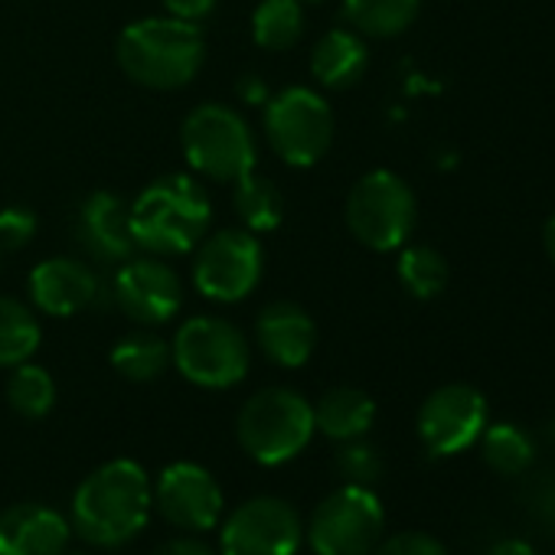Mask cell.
<instances>
[{
  "label": "cell",
  "mask_w": 555,
  "mask_h": 555,
  "mask_svg": "<svg viewBox=\"0 0 555 555\" xmlns=\"http://www.w3.org/2000/svg\"><path fill=\"white\" fill-rule=\"evenodd\" d=\"M164 11H167V17L199 24L216 11V0H164Z\"/></svg>",
  "instance_id": "32"
},
{
  "label": "cell",
  "mask_w": 555,
  "mask_h": 555,
  "mask_svg": "<svg viewBox=\"0 0 555 555\" xmlns=\"http://www.w3.org/2000/svg\"><path fill=\"white\" fill-rule=\"evenodd\" d=\"M376 422V402L353 386H337L327 389L318 405H314V425L331 438V441H353L363 438Z\"/></svg>",
  "instance_id": "20"
},
{
  "label": "cell",
  "mask_w": 555,
  "mask_h": 555,
  "mask_svg": "<svg viewBox=\"0 0 555 555\" xmlns=\"http://www.w3.org/2000/svg\"><path fill=\"white\" fill-rule=\"evenodd\" d=\"M337 467L340 474L347 477V483H363L370 487L373 480H379L383 474V457L373 444L353 438V441H344L340 454H337Z\"/></svg>",
  "instance_id": "29"
},
{
  "label": "cell",
  "mask_w": 555,
  "mask_h": 555,
  "mask_svg": "<svg viewBox=\"0 0 555 555\" xmlns=\"http://www.w3.org/2000/svg\"><path fill=\"white\" fill-rule=\"evenodd\" d=\"M383 529V500L363 483H344L314 506L305 539L318 555H370L379 545Z\"/></svg>",
  "instance_id": "7"
},
{
  "label": "cell",
  "mask_w": 555,
  "mask_h": 555,
  "mask_svg": "<svg viewBox=\"0 0 555 555\" xmlns=\"http://www.w3.org/2000/svg\"><path fill=\"white\" fill-rule=\"evenodd\" d=\"M154 506L164 513L167 522L199 535L219 526L225 500H222V487L206 467L193 461H173L170 467L160 470L154 483Z\"/></svg>",
  "instance_id": "14"
},
{
  "label": "cell",
  "mask_w": 555,
  "mask_h": 555,
  "mask_svg": "<svg viewBox=\"0 0 555 555\" xmlns=\"http://www.w3.org/2000/svg\"><path fill=\"white\" fill-rule=\"evenodd\" d=\"M415 193L392 170H373L360 177L347 196V225L373 251L402 248L415 229Z\"/></svg>",
  "instance_id": "9"
},
{
  "label": "cell",
  "mask_w": 555,
  "mask_h": 555,
  "mask_svg": "<svg viewBox=\"0 0 555 555\" xmlns=\"http://www.w3.org/2000/svg\"><path fill=\"white\" fill-rule=\"evenodd\" d=\"M115 305L144 327L167 324L180 314L183 308V282L180 274L160 258V255H144V258H128L115 271L112 285Z\"/></svg>",
  "instance_id": "13"
},
{
  "label": "cell",
  "mask_w": 555,
  "mask_h": 555,
  "mask_svg": "<svg viewBox=\"0 0 555 555\" xmlns=\"http://www.w3.org/2000/svg\"><path fill=\"white\" fill-rule=\"evenodd\" d=\"M477 441H480L487 467H493L503 477H516V474L529 470L535 461V441L519 425H509V422L487 425Z\"/></svg>",
  "instance_id": "26"
},
{
  "label": "cell",
  "mask_w": 555,
  "mask_h": 555,
  "mask_svg": "<svg viewBox=\"0 0 555 555\" xmlns=\"http://www.w3.org/2000/svg\"><path fill=\"white\" fill-rule=\"evenodd\" d=\"M180 144L190 167L219 183H235L258 164V144L248 121L222 102L193 108L183 121Z\"/></svg>",
  "instance_id": "5"
},
{
  "label": "cell",
  "mask_w": 555,
  "mask_h": 555,
  "mask_svg": "<svg viewBox=\"0 0 555 555\" xmlns=\"http://www.w3.org/2000/svg\"><path fill=\"white\" fill-rule=\"evenodd\" d=\"M301 0H261L251 14V40L268 53L292 50L305 37Z\"/></svg>",
  "instance_id": "22"
},
{
  "label": "cell",
  "mask_w": 555,
  "mask_h": 555,
  "mask_svg": "<svg viewBox=\"0 0 555 555\" xmlns=\"http://www.w3.org/2000/svg\"><path fill=\"white\" fill-rule=\"evenodd\" d=\"M37 235V212L27 206L0 209V251H21Z\"/></svg>",
  "instance_id": "30"
},
{
  "label": "cell",
  "mask_w": 555,
  "mask_h": 555,
  "mask_svg": "<svg viewBox=\"0 0 555 555\" xmlns=\"http://www.w3.org/2000/svg\"><path fill=\"white\" fill-rule=\"evenodd\" d=\"M422 11V0H344V17L360 37H399Z\"/></svg>",
  "instance_id": "21"
},
{
  "label": "cell",
  "mask_w": 555,
  "mask_h": 555,
  "mask_svg": "<svg viewBox=\"0 0 555 555\" xmlns=\"http://www.w3.org/2000/svg\"><path fill=\"white\" fill-rule=\"evenodd\" d=\"M154 483L147 470L131 457H115L95 467L73 493V529L99 545L118 548L131 542L151 519Z\"/></svg>",
  "instance_id": "1"
},
{
  "label": "cell",
  "mask_w": 555,
  "mask_h": 555,
  "mask_svg": "<svg viewBox=\"0 0 555 555\" xmlns=\"http://www.w3.org/2000/svg\"><path fill=\"white\" fill-rule=\"evenodd\" d=\"M487 555H535V548L526 539H503L496 542Z\"/></svg>",
  "instance_id": "36"
},
{
  "label": "cell",
  "mask_w": 555,
  "mask_h": 555,
  "mask_svg": "<svg viewBox=\"0 0 555 555\" xmlns=\"http://www.w3.org/2000/svg\"><path fill=\"white\" fill-rule=\"evenodd\" d=\"M235 212L245 222L248 232H271L285 219V196L268 177H258L255 170L235 180Z\"/></svg>",
  "instance_id": "25"
},
{
  "label": "cell",
  "mask_w": 555,
  "mask_h": 555,
  "mask_svg": "<svg viewBox=\"0 0 555 555\" xmlns=\"http://www.w3.org/2000/svg\"><path fill=\"white\" fill-rule=\"evenodd\" d=\"M318 425H314V405L285 386H271L255 392L235 422V435L242 451L264 464V467H278L285 461H295L314 438Z\"/></svg>",
  "instance_id": "4"
},
{
  "label": "cell",
  "mask_w": 555,
  "mask_h": 555,
  "mask_svg": "<svg viewBox=\"0 0 555 555\" xmlns=\"http://www.w3.org/2000/svg\"><path fill=\"white\" fill-rule=\"evenodd\" d=\"M73 522L43 503H14L0 513V555H63Z\"/></svg>",
  "instance_id": "18"
},
{
  "label": "cell",
  "mask_w": 555,
  "mask_h": 555,
  "mask_svg": "<svg viewBox=\"0 0 555 555\" xmlns=\"http://www.w3.org/2000/svg\"><path fill=\"white\" fill-rule=\"evenodd\" d=\"M112 366L131 383H151L170 366V344L151 331H134L112 347Z\"/></svg>",
  "instance_id": "24"
},
{
  "label": "cell",
  "mask_w": 555,
  "mask_h": 555,
  "mask_svg": "<svg viewBox=\"0 0 555 555\" xmlns=\"http://www.w3.org/2000/svg\"><path fill=\"white\" fill-rule=\"evenodd\" d=\"M255 340H258V350L274 366L298 370L314 357L318 324L301 305L274 301V305L261 308V314L255 321Z\"/></svg>",
  "instance_id": "17"
},
{
  "label": "cell",
  "mask_w": 555,
  "mask_h": 555,
  "mask_svg": "<svg viewBox=\"0 0 555 555\" xmlns=\"http://www.w3.org/2000/svg\"><path fill=\"white\" fill-rule=\"evenodd\" d=\"M76 235L92 258L108 264L128 261L138 248L131 235V206L108 190H95L82 199L76 212Z\"/></svg>",
  "instance_id": "15"
},
{
  "label": "cell",
  "mask_w": 555,
  "mask_h": 555,
  "mask_svg": "<svg viewBox=\"0 0 555 555\" xmlns=\"http://www.w3.org/2000/svg\"><path fill=\"white\" fill-rule=\"evenodd\" d=\"M212 222L209 193L186 173H164L131 203L134 245L151 255L193 251Z\"/></svg>",
  "instance_id": "3"
},
{
  "label": "cell",
  "mask_w": 555,
  "mask_h": 555,
  "mask_svg": "<svg viewBox=\"0 0 555 555\" xmlns=\"http://www.w3.org/2000/svg\"><path fill=\"white\" fill-rule=\"evenodd\" d=\"M370 69V50L353 30H331L318 40L311 73L324 89H350Z\"/></svg>",
  "instance_id": "19"
},
{
  "label": "cell",
  "mask_w": 555,
  "mask_h": 555,
  "mask_svg": "<svg viewBox=\"0 0 555 555\" xmlns=\"http://www.w3.org/2000/svg\"><path fill=\"white\" fill-rule=\"evenodd\" d=\"M27 288H30L34 308L50 318H73V314L86 311L99 295L95 271L89 264H82L79 258L40 261L30 271Z\"/></svg>",
  "instance_id": "16"
},
{
  "label": "cell",
  "mask_w": 555,
  "mask_h": 555,
  "mask_svg": "<svg viewBox=\"0 0 555 555\" xmlns=\"http://www.w3.org/2000/svg\"><path fill=\"white\" fill-rule=\"evenodd\" d=\"M73 555H89V552H73Z\"/></svg>",
  "instance_id": "38"
},
{
  "label": "cell",
  "mask_w": 555,
  "mask_h": 555,
  "mask_svg": "<svg viewBox=\"0 0 555 555\" xmlns=\"http://www.w3.org/2000/svg\"><path fill=\"white\" fill-rule=\"evenodd\" d=\"M206 63V37L199 24L177 17H144L121 30L118 66L121 73L157 92L190 86Z\"/></svg>",
  "instance_id": "2"
},
{
  "label": "cell",
  "mask_w": 555,
  "mask_h": 555,
  "mask_svg": "<svg viewBox=\"0 0 555 555\" xmlns=\"http://www.w3.org/2000/svg\"><path fill=\"white\" fill-rule=\"evenodd\" d=\"M264 271V251L248 229H219L196 245L193 285L203 298L235 305L248 298Z\"/></svg>",
  "instance_id": "10"
},
{
  "label": "cell",
  "mask_w": 555,
  "mask_h": 555,
  "mask_svg": "<svg viewBox=\"0 0 555 555\" xmlns=\"http://www.w3.org/2000/svg\"><path fill=\"white\" fill-rule=\"evenodd\" d=\"M487 428V399L464 383L435 389L418 409V438L431 457L467 451Z\"/></svg>",
  "instance_id": "12"
},
{
  "label": "cell",
  "mask_w": 555,
  "mask_h": 555,
  "mask_svg": "<svg viewBox=\"0 0 555 555\" xmlns=\"http://www.w3.org/2000/svg\"><path fill=\"white\" fill-rule=\"evenodd\" d=\"M8 402L24 418L50 415V409L56 405V383H53L50 370H43L30 360L14 366V373L8 379Z\"/></svg>",
  "instance_id": "28"
},
{
  "label": "cell",
  "mask_w": 555,
  "mask_h": 555,
  "mask_svg": "<svg viewBox=\"0 0 555 555\" xmlns=\"http://www.w3.org/2000/svg\"><path fill=\"white\" fill-rule=\"evenodd\" d=\"M301 542L305 522L282 496H251L238 503L219 529L222 555H295Z\"/></svg>",
  "instance_id": "11"
},
{
  "label": "cell",
  "mask_w": 555,
  "mask_h": 555,
  "mask_svg": "<svg viewBox=\"0 0 555 555\" xmlns=\"http://www.w3.org/2000/svg\"><path fill=\"white\" fill-rule=\"evenodd\" d=\"M370 555H448V548L428 532H399L379 539V545Z\"/></svg>",
  "instance_id": "31"
},
{
  "label": "cell",
  "mask_w": 555,
  "mask_h": 555,
  "mask_svg": "<svg viewBox=\"0 0 555 555\" xmlns=\"http://www.w3.org/2000/svg\"><path fill=\"white\" fill-rule=\"evenodd\" d=\"M238 95H242L245 102H251V105H264V102H268V89H264V82L255 79V76H248L245 82H238Z\"/></svg>",
  "instance_id": "35"
},
{
  "label": "cell",
  "mask_w": 555,
  "mask_h": 555,
  "mask_svg": "<svg viewBox=\"0 0 555 555\" xmlns=\"http://www.w3.org/2000/svg\"><path fill=\"white\" fill-rule=\"evenodd\" d=\"M151 555H216L209 542H203L196 532L193 535H173L167 542H160Z\"/></svg>",
  "instance_id": "33"
},
{
  "label": "cell",
  "mask_w": 555,
  "mask_h": 555,
  "mask_svg": "<svg viewBox=\"0 0 555 555\" xmlns=\"http://www.w3.org/2000/svg\"><path fill=\"white\" fill-rule=\"evenodd\" d=\"M396 271H399L402 288L412 298H418V301L438 298L444 292V285H448V261L431 245H409V248H402Z\"/></svg>",
  "instance_id": "27"
},
{
  "label": "cell",
  "mask_w": 555,
  "mask_h": 555,
  "mask_svg": "<svg viewBox=\"0 0 555 555\" xmlns=\"http://www.w3.org/2000/svg\"><path fill=\"white\" fill-rule=\"evenodd\" d=\"M542 238H545V251H548V258L555 261V212L548 216V222H545V232H542Z\"/></svg>",
  "instance_id": "37"
},
{
  "label": "cell",
  "mask_w": 555,
  "mask_h": 555,
  "mask_svg": "<svg viewBox=\"0 0 555 555\" xmlns=\"http://www.w3.org/2000/svg\"><path fill=\"white\" fill-rule=\"evenodd\" d=\"M170 363L199 389H232L245 379L251 350L232 321L199 314L177 331L170 344Z\"/></svg>",
  "instance_id": "6"
},
{
  "label": "cell",
  "mask_w": 555,
  "mask_h": 555,
  "mask_svg": "<svg viewBox=\"0 0 555 555\" xmlns=\"http://www.w3.org/2000/svg\"><path fill=\"white\" fill-rule=\"evenodd\" d=\"M43 331L34 314L17 298H0V370H14L40 350Z\"/></svg>",
  "instance_id": "23"
},
{
  "label": "cell",
  "mask_w": 555,
  "mask_h": 555,
  "mask_svg": "<svg viewBox=\"0 0 555 555\" xmlns=\"http://www.w3.org/2000/svg\"><path fill=\"white\" fill-rule=\"evenodd\" d=\"M264 138L288 167H314L334 144V112L314 89H282L264 102Z\"/></svg>",
  "instance_id": "8"
},
{
  "label": "cell",
  "mask_w": 555,
  "mask_h": 555,
  "mask_svg": "<svg viewBox=\"0 0 555 555\" xmlns=\"http://www.w3.org/2000/svg\"><path fill=\"white\" fill-rule=\"evenodd\" d=\"M535 516L548 526H555V474L545 477L535 490Z\"/></svg>",
  "instance_id": "34"
}]
</instances>
